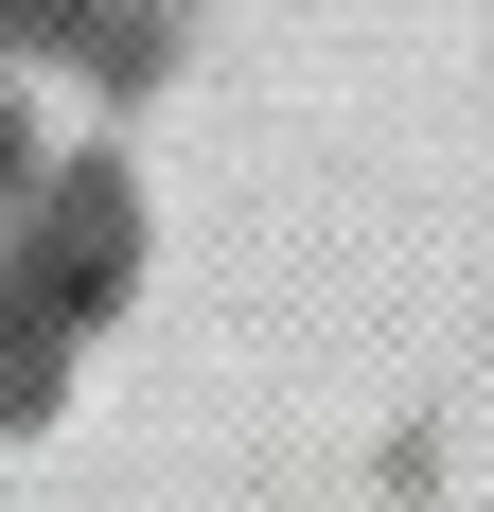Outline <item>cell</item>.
Listing matches in <instances>:
<instances>
[]
</instances>
